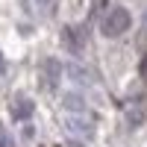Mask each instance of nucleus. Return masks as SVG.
<instances>
[{
	"label": "nucleus",
	"instance_id": "obj_1",
	"mask_svg": "<svg viewBox=\"0 0 147 147\" xmlns=\"http://www.w3.org/2000/svg\"><path fill=\"white\" fill-rule=\"evenodd\" d=\"M129 27H132V15H129L124 6L106 9V15L100 18V32L106 35V38H118V35H124Z\"/></svg>",
	"mask_w": 147,
	"mask_h": 147
},
{
	"label": "nucleus",
	"instance_id": "obj_2",
	"mask_svg": "<svg viewBox=\"0 0 147 147\" xmlns=\"http://www.w3.org/2000/svg\"><path fill=\"white\" fill-rule=\"evenodd\" d=\"M68 129L82 136V138H91L94 136V118L91 115H68Z\"/></svg>",
	"mask_w": 147,
	"mask_h": 147
},
{
	"label": "nucleus",
	"instance_id": "obj_3",
	"mask_svg": "<svg viewBox=\"0 0 147 147\" xmlns=\"http://www.w3.org/2000/svg\"><path fill=\"white\" fill-rule=\"evenodd\" d=\"M12 118H15V121H24V124H27V121L32 118V109H35V103L30 100V97L27 94H18L15 97V100H12Z\"/></svg>",
	"mask_w": 147,
	"mask_h": 147
},
{
	"label": "nucleus",
	"instance_id": "obj_4",
	"mask_svg": "<svg viewBox=\"0 0 147 147\" xmlns=\"http://www.w3.org/2000/svg\"><path fill=\"white\" fill-rule=\"evenodd\" d=\"M62 41L71 53H82V47H85V32L77 30V27H65L62 30Z\"/></svg>",
	"mask_w": 147,
	"mask_h": 147
},
{
	"label": "nucleus",
	"instance_id": "obj_5",
	"mask_svg": "<svg viewBox=\"0 0 147 147\" xmlns=\"http://www.w3.org/2000/svg\"><path fill=\"white\" fill-rule=\"evenodd\" d=\"M124 115H127V124L129 127H141V121L147 118V103L144 100H129L124 106Z\"/></svg>",
	"mask_w": 147,
	"mask_h": 147
},
{
	"label": "nucleus",
	"instance_id": "obj_6",
	"mask_svg": "<svg viewBox=\"0 0 147 147\" xmlns=\"http://www.w3.org/2000/svg\"><path fill=\"white\" fill-rule=\"evenodd\" d=\"M62 100H65V109H68L71 115H88V106H85V97H82L80 91H68V94L62 97Z\"/></svg>",
	"mask_w": 147,
	"mask_h": 147
},
{
	"label": "nucleus",
	"instance_id": "obj_7",
	"mask_svg": "<svg viewBox=\"0 0 147 147\" xmlns=\"http://www.w3.org/2000/svg\"><path fill=\"white\" fill-rule=\"evenodd\" d=\"M44 77H47V85L56 88L59 80H62V62H56V59H44Z\"/></svg>",
	"mask_w": 147,
	"mask_h": 147
},
{
	"label": "nucleus",
	"instance_id": "obj_8",
	"mask_svg": "<svg viewBox=\"0 0 147 147\" xmlns=\"http://www.w3.org/2000/svg\"><path fill=\"white\" fill-rule=\"evenodd\" d=\"M68 71H71V77H74V80H77V82H88V74H85L82 68H77V65H71Z\"/></svg>",
	"mask_w": 147,
	"mask_h": 147
},
{
	"label": "nucleus",
	"instance_id": "obj_9",
	"mask_svg": "<svg viewBox=\"0 0 147 147\" xmlns=\"http://www.w3.org/2000/svg\"><path fill=\"white\" fill-rule=\"evenodd\" d=\"M0 147H15V138L6 132V127H3V124H0Z\"/></svg>",
	"mask_w": 147,
	"mask_h": 147
},
{
	"label": "nucleus",
	"instance_id": "obj_10",
	"mask_svg": "<svg viewBox=\"0 0 147 147\" xmlns=\"http://www.w3.org/2000/svg\"><path fill=\"white\" fill-rule=\"evenodd\" d=\"M50 3H53V0H35V6H38V12H47V9H50Z\"/></svg>",
	"mask_w": 147,
	"mask_h": 147
},
{
	"label": "nucleus",
	"instance_id": "obj_11",
	"mask_svg": "<svg viewBox=\"0 0 147 147\" xmlns=\"http://www.w3.org/2000/svg\"><path fill=\"white\" fill-rule=\"evenodd\" d=\"M3 71H6V62H3V53H0V77H3Z\"/></svg>",
	"mask_w": 147,
	"mask_h": 147
},
{
	"label": "nucleus",
	"instance_id": "obj_12",
	"mask_svg": "<svg viewBox=\"0 0 147 147\" xmlns=\"http://www.w3.org/2000/svg\"><path fill=\"white\" fill-rule=\"evenodd\" d=\"M141 74H144V77H147V59H144V62H141Z\"/></svg>",
	"mask_w": 147,
	"mask_h": 147
},
{
	"label": "nucleus",
	"instance_id": "obj_13",
	"mask_svg": "<svg viewBox=\"0 0 147 147\" xmlns=\"http://www.w3.org/2000/svg\"><path fill=\"white\" fill-rule=\"evenodd\" d=\"M65 147H82V144H80V141H68Z\"/></svg>",
	"mask_w": 147,
	"mask_h": 147
}]
</instances>
